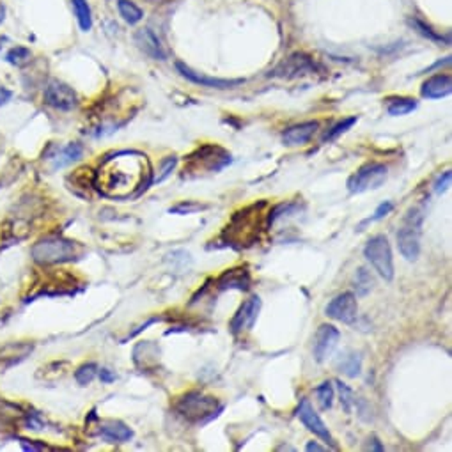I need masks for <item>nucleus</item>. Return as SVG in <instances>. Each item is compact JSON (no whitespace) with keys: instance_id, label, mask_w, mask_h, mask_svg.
Returning <instances> with one entry per match:
<instances>
[{"instance_id":"f257e3e1","label":"nucleus","mask_w":452,"mask_h":452,"mask_svg":"<svg viewBox=\"0 0 452 452\" xmlns=\"http://www.w3.org/2000/svg\"><path fill=\"white\" fill-rule=\"evenodd\" d=\"M151 185V162L140 151H118L105 156L93 178V188L114 200L140 197Z\"/></svg>"},{"instance_id":"f03ea898","label":"nucleus","mask_w":452,"mask_h":452,"mask_svg":"<svg viewBox=\"0 0 452 452\" xmlns=\"http://www.w3.org/2000/svg\"><path fill=\"white\" fill-rule=\"evenodd\" d=\"M266 206L264 200L261 202L252 204V206L243 207L242 211L235 213V217L231 218L229 225L224 231V238L229 245L238 247H250L259 240V232L262 229V207Z\"/></svg>"},{"instance_id":"7ed1b4c3","label":"nucleus","mask_w":452,"mask_h":452,"mask_svg":"<svg viewBox=\"0 0 452 452\" xmlns=\"http://www.w3.org/2000/svg\"><path fill=\"white\" fill-rule=\"evenodd\" d=\"M31 254L38 264H61L82 256V247L63 236H50V238L39 240L32 247Z\"/></svg>"},{"instance_id":"20e7f679","label":"nucleus","mask_w":452,"mask_h":452,"mask_svg":"<svg viewBox=\"0 0 452 452\" xmlns=\"http://www.w3.org/2000/svg\"><path fill=\"white\" fill-rule=\"evenodd\" d=\"M424 220L422 207H411L404 218V225L397 232V247L408 261H415L421 254V227Z\"/></svg>"},{"instance_id":"39448f33","label":"nucleus","mask_w":452,"mask_h":452,"mask_svg":"<svg viewBox=\"0 0 452 452\" xmlns=\"http://www.w3.org/2000/svg\"><path fill=\"white\" fill-rule=\"evenodd\" d=\"M176 410L181 417L187 418L188 422H207L222 411V404L215 397L204 396L200 392H190L180 399L176 404Z\"/></svg>"},{"instance_id":"423d86ee","label":"nucleus","mask_w":452,"mask_h":452,"mask_svg":"<svg viewBox=\"0 0 452 452\" xmlns=\"http://www.w3.org/2000/svg\"><path fill=\"white\" fill-rule=\"evenodd\" d=\"M364 256H366L367 261L373 264V268L376 269L378 275H380L381 279H385L387 282L394 279V257L387 236H373V238L366 243Z\"/></svg>"},{"instance_id":"0eeeda50","label":"nucleus","mask_w":452,"mask_h":452,"mask_svg":"<svg viewBox=\"0 0 452 452\" xmlns=\"http://www.w3.org/2000/svg\"><path fill=\"white\" fill-rule=\"evenodd\" d=\"M231 163V155L220 145H202L188 156V173L190 170H207V173H218L225 165Z\"/></svg>"},{"instance_id":"6e6552de","label":"nucleus","mask_w":452,"mask_h":452,"mask_svg":"<svg viewBox=\"0 0 452 452\" xmlns=\"http://www.w3.org/2000/svg\"><path fill=\"white\" fill-rule=\"evenodd\" d=\"M389 167L384 163H366L348 180V190L351 194L376 190L387 181Z\"/></svg>"},{"instance_id":"1a4fd4ad","label":"nucleus","mask_w":452,"mask_h":452,"mask_svg":"<svg viewBox=\"0 0 452 452\" xmlns=\"http://www.w3.org/2000/svg\"><path fill=\"white\" fill-rule=\"evenodd\" d=\"M45 101L46 105L57 108V111L69 112L78 105V96H76L73 87H69L68 83L59 82V80H52L45 87Z\"/></svg>"},{"instance_id":"9d476101","label":"nucleus","mask_w":452,"mask_h":452,"mask_svg":"<svg viewBox=\"0 0 452 452\" xmlns=\"http://www.w3.org/2000/svg\"><path fill=\"white\" fill-rule=\"evenodd\" d=\"M328 318L335 319L339 323L353 324L356 316H359V304H356V297L353 293H341L327 305L324 309Z\"/></svg>"},{"instance_id":"9b49d317","label":"nucleus","mask_w":452,"mask_h":452,"mask_svg":"<svg viewBox=\"0 0 452 452\" xmlns=\"http://www.w3.org/2000/svg\"><path fill=\"white\" fill-rule=\"evenodd\" d=\"M261 312V298L259 297H250L242 307L236 311L235 318L231 319V332L235 335L245 334V332H250L254 328V324L257 322V316Z\"/></svg>"},{"instance_id":"f8f14e48","label":"nucleus","mask_w":452,"mask_h":452,"mask_svg":"<svg viewBox=\"0 0 452 452\" xmlns=\"http://www.w3.org/2000/svg\"><path fill=\"white\" fill-rule=\"evenodd\" d=\"M339 339H341V334H339V330L334 324H322V327L318 328V332H316L314 335L312 351H314V359L318 360L319 364L330 359L332 353L337 348Z\"/></svg>"},{"instance_id":"ddd939ff","label":"nucleus","mask_w":452,"mask_h":452,"mask_svg":"<svg viewBox=\"0 0 452 452\" xmlns=\"http://www.w3.org/2000/svg\"><path fill=\"white\" fill-rule=\"evenodd\" d=\"M297 415L298 418L302 421V424L305 426V428L309 429L311 433H314L318 438H322L323 442L330 443V446H334V438H332L330 431H328L327 424L322 421V417H319L318 414L314 411V408H312V404L309 403V399H302L300 401V406H298L297 410Z\"/></svg>"},{"instance_id":"4468645a","label":"nucleus","mask_w":452,"mask_h":452,"mask_svg":"<svg viewBox=\"0 0 452 452\" xmlns=\"http://www.w3.org/2000/svg\"><path fill=\"white\" fill-rule=\"evenodd\" d=\"M176 69L183 78L190 80V82L197 83L200 87H210V89H232V87L240 86L243 83L245 80L243 78H235V80H229V78H215V76H207L202 75V73H197L190 66L183 64V63H176Z\"/></svg>"},{"instance_id":"2eb2a0df","label":"nucleus","mask_w":452,"mask_h":452,"mask_svg":"<svg viewBox=\"0 0 452 452\" xmlns=\"http://www.w3.org/2000/svg\"><path fill=\"white\" fill-rule=\"evenodd\" d=\"M316 63L305 53H293L287 57L282 64L277 66L272 71L273 76H284V78H294V76L307 75V73H314Z\"/></svg>"},{"instance_id":"dca6fc26","label":"nucleus","mask_w":452,"mask_h":452,"mask_svg":"<svg viewBox=\"0 0 452 452\" xmlns=\"http://www.w3.org/2000/svg\"><path fill=\"white\" fill-rule=\"evenodd\" d=\"M135 43H137L138 48H140L145 56L151 57V59L155 61L167 59V53L165 50H163L162 43H160L158 36H156L149 27L138 29V31L135 32Z\"/></svg>"},{"instance_id":"f3484780","label":"nucleus","mask_w":452,"mask_h":452,"mask_svg":"<svg viewBox=\"0 0 452 452\" xmlns=\"http://www.w3.org/2000/svg\"><path fill=\"white\" fill-rule=\"evenodd\" d=\"M217 287L220 291H225V289L247 291L250 287L249 269L243 268V266H240V268L225 269V272L218 277Z\"/></svg>"},{"instance_id":"a211bd4d","label":"nucleus","mask_w":452,"mask_h":452,"mask_svg":"<svg viewBox=\"0 0 452 452\" xmlns=\"http://www.w3.org/2000/svg\"><path fill=\"white\" fill-rule=\"evenodd\" d=\"M160 348L151 341L138 342L133 349V362L138 369L149 371L158 366Z\"/></svg>"},{"instance_id":"6ab92c4d","label":"nucleus","mask_w":452,"mask_h":452,"mask_svg":"<svg viewBox=\"0 0 452 452\" xmlns=\"http://www.w3.org/2000/svg\"><path fill=\"white\" fill-rule=\"evenodd\" d=\"M452 93V78L451 75H435L422 83L421 94L426 100H440V98L449 96Z\"/></svg>"},{"instance_id":"aec40b11","label":"nucleus","mask_w":452,"mask_h":452,"mask_svg":"<svg viewBox=\"0 0 452 452\" xmlns=\"http://www.w3.org/2000/svg\"><path fill=\"white\" fill-rule=\"evenodd\" d=\"M319 125L318 121H309L302 123V125H294L291 128H287L282 133V142L286 145H304L314 137V133L318 131Z\"/></svg>"},{"instance_id":"412c9836","label":"nucleus","mask_w":452,"mask_h":452,"mask_svg":"<svg viewBox=\"0 0 452 452\" xmlns=\"http://www.w3.org/2000/svg\"><path fill=\"white\" fill-rule=\"evenodd\" d=\"M100 438L107 443H126L133 438V431L123 422H107L100 428Z\"/></svg>"},{"instance_id":"4be33fe9","label":"nucleus","mask_w":452,"mask_h":452,"mask_svg":"<svg viewBox=\"0 0 452 452\" xmlns=\"http://www.w3.org/2000/svg\"><path fill=\"white\" fill-rule=\"evenodd\" d=\"M83 155V148L78 142H71V144L61 148L56 155L50 156V162H52V170L64 169V167L71 165V163L78 162Z\"/></svg>"},{"instance_id":"5701e85b","label":"nucleus","mask_w":452,"mask_h":452,"mask_svg":"<svg viewBox=\"0 0 452 452\" xmlns=\"http://www.w3.org/2000/svg\"><path fill=\"white\" fill-rule=\"evenodd\" d=\"M335 367H337L339 373L346 374L349 378H356L360 376V371H362V359H360L359 353L344 351L337 359Z\"/></svg>"},{"instance_id":"b1692460","label":"nucleus","mask_w":452,"mask_h":452,"mask_svg":"<svg viewBox=\"0 0 452 452\" xmlns=\"http://www.w3.org/2000/svg\"><path fill=\"white\" fill-rule=\"evenodd\" d=\"M417 108V100L414 98H389L387 100V112L389 115H394V118H399V115H406L410 112H414Z\"/></svg>"},{"instance_id":"393cba45","label":"nucleus","mask_w":452,"mask_h":452,"mask_svg":"<svg viewBox=\"0 0 452 452\" xmlns=\"http://www.w3.org/2000/svg\"><path fill=\"white\" fill-rule=\"evenodd\" d=\"M71 6L80 29L83 32H89L91 27H93V16H91V7L87 0H71Z\"/></svg>"},{"instance_id":"a878e982","label":"nucleus","mask_w":452,"mask_h":452,"mask_svg":"<svg viewBox=\"0 0 452 452\" xmlns=\"http://www.w3.org/2000/svg\"><path fill=\"white\" fill-rule=\"evenodd\" d=\"M353 287H355L359 297H366L374 287V279L367 268H359V272L353 277Z\"/></svg>"},{"instance_id":"bb28decb","label":"nucleus","mask_w":452,"mask_h":452,"mask_svg":"<svg viewBox=\"0 0 452 452\" xmlns=\"http://www.w3.org/2000/svg\"><path fill=\"white\" fill-rule=\"evenodd\" d=\"M118 7H119V14L123 16V20L130 25L138 24V21L142 20V16H144L140 7L135 6V4L130 2V0H119Z\"/></svg>"},{"instance_id":"cd10ccee","label":"nucleus","mask_w":452,"mask_h":452,"mask_svg":"<svg viewBox=\"0 0 452 452\" xmlns=\"http://www.w3.org/2000/svg\"><path fill=\"white\" fill-rule=\"evenodd\" d=\"M98 371L100 369H98V366L94 362L83 364V366H80L78 369L75 371L76 384L82 385V387H87V385H89L91 381L98 376Z\"/></svg>"},{"instance_id":"c85d7f7f","label":"nucleus","mask_w":452,"mask_h":452,"mask_svg":"<svg viewBox=\"0 0 452 452\" xmlns=\"http://www.w3.org/2000/svg\"><path fill=\"white\" fill-rule=\"evenodd\" d=\"M316 396H318V401L319 404H322L323 410H330L332 404H334V387H332L330 381H324V384L319 385V387H316Z\"/></svg>"},{"instance_id":"c756f323","label":"nucleus","mask_w":452,"mask_h":452,"mask_svg":"<svg viewBox=\"0 0 452 452\" xmlns=\"http://www.w3.org/2000/svg\"><path fill=\"white\" fill-rule=\"evenodd\" d=\"M32 57L31 50L29 48H24V46H14V48H11L9 52H7L6 56V61L9 64H14V66H24L25 63H29Z\"/></svg>"},{"instance_id":"7c9ffc66","label":"nucleus","mask_w":452,"mask_h":452,"mask_svg":"<svg viewBox=\"0 0 452 452\" xmlns=\"http://www.w3.org/2000/svg\"><path fill=\"white\" fill-rule=\"evenodd\" d=\"M353 125H356V115H353V118L342 119L341 123H337V125H335L334 128H330V130L327 131V133H324L323 140H324V142H327V140H334V138H337L339 135H342V133H346V131H348V130H351Z\"/></svg>"},{"instance_id":"2f4dec72","label":"nucleus","mask_w":452,"mask_h":452,"mask_svg":"<svg viewBox=\"0 0 452 452\" xmlns=\"http://www.w3.org/2000/svg\"><path fill=\"white\" fill-rule=\"evenodd\" d=\"M202 210H207L206 204H199V202H195V200H181L180 204L173 206L169 211L174 215H192V213H197V211H202Z\"/></svg>"},{"instance_id":"473e14b6","label":"nucleus","mask_w":452,"mask_h":452,"mask_svg":"<svg viewBox=\"0 0 452 452\" xmlns=\"http://www.w3.org/2000/svg\"><path fill=\"white\" fill-rule=\"evenodd\" d=\"M176 165H178L176 156H167V158H163L162 160V167H160L158 176L153 178V183H162V181H165L167 178H169L170 174L174 173Z\"/></svg>"},{"instance_id":"72a5a7b5","label":"nucleus","mask_w":452,"mask_h":452,"mask_svg":"<svg viewBox=\"0 0 452 452\" xmlns=\"http://www.w3.org/2000/svg\"><path fill=\"white\" fill-rule=\"evenodd\" d=\"M339 385V392H341V403H342V408H344L346 414H349L353 408V403H355V399H353V392L349 390L348 387H346L342 381H337Z\"/></svg>"},{"instance_id":"f704fd0d","label":"nucleus","mask_w":452,"mask_h":452,"mask_svg":"<svg viewBox=\"0 0 452 452\" xmlns=\"http://www.w3.org/2000/svg\"><path fill=\"white\" fill-rule=\"evenodd\" d=\"M411 25H414V27L417 29V31L421 32V34L424 36V38H429L431 41H443V36H440V34H436V32H433L431 29L426 27V24H422V21L417 20V18H414V20H411Z\"/></svg>"},{"instance_id":"c9c22d12","label":"nucleus","mask_w":452,"mask_h":452,"mask_svg":"<svg viewBox=\"0 0 452 452\" xmlns=\"http://www.w3.org/2000/svg\"><path fill=\"white\" fill-rule=\"evenodd\" d=\"M451 178H452V174H451V170H446V173L442 174V176H438V180L435 181V194L436 195H442L443 192L447 190V188L451 187Z\"/></svg>"},{"instance_id":"e433bc0d","label":"nucleus","mask_w":452,"mask_h":452,"mask_svg":"<svg viewBox=\"0 0 452 452\" xmlns=\"http://www.w3.org/2000/svg\"><path fill=\"white\" fill-rule=\"evenodd\" d=\"M394 210V204L392 202H381L380 206L376 207V211H374V215L371 218H367L366 222H374V220H381L384 217H387V215L390 213V211Z\"/></svg>"},{"instance_id":"4c0bfd02","label":"nucleus","mask_w":452,"mask_h":452,"mask_svg":"<svg viewBox=\"0 0 452 452\" xmlns=\"http://www.w3.org/2000/svg\"><path fill=\"white\" fill-rule=\"evenodd\" d=\"M100 378H101V381H103V384H112V381H115V374L112 373L111 369H101L100 371Z\"/></svg>"},{"instance_id":"58836bf2","label":"nucleus","mask_w":452,"mask_h":452,"mask_svg":"<svg viewBox=\"0 0 452 452\" xmlns=\"http://www.w3.org/2000/svg\"><path fill=\"white\" fill-rule=\"evenodd\" d=\"M305 449H307L309 452H312V451L322 452V451H324V447H322L319 443H316V442H311V443H307V447H305Z\"/></svg>"},{"instance_id":"ea45409f","label":"nucleus","mask_w":452,"mask_h":452,"mask_svg":"<svg viewBox=\"0 0 452 452\" xmlns=\"http://www.w3.org/2000/svg\"><path fill=\"white\" fill-rule=\"evenodd\" d=\"M4 14H6V9H4V6H2V4H0V24H2L4 18H6V16H4Z\"/></svg>"}]
</instances>
